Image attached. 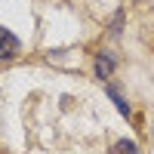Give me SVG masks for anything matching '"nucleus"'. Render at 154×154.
Wrapping results in <instances>:
<instances>
[{
    "label": "nucleus",
    "instance_id": "1",
    "mask_svg": "<svg viewBox=\"0 0 154 154\" xmlns=\"http://www.w3.org/2000/svg\"><path fill=\"white\" fill-rule=\"evenodd\" d=\"M19 53V40H16V34L6 31V28H0V59H12Z\"/></svg>",
    "mask_w": 154,
    "mask_h": 154
},
{
    "label": "nucleus",
    "instance_id": "2",
    "mask_svg": "<svg viewBox=\"0 0 154 154\" xmlns=\"http://www.w3.org/2000/svg\"><path fill=\"white\" fill-rule=\"evenodd\" d=\"M111 68H114V62H111L108 56H99V59H96V74H99V77H108Z\"/></svg>",
    "mask_w": 154,
    "mask_h": 154
},
{
    "label": "nucleus",
    "instance_id": "3",
    "mask_svg": "<svg viewBox=\"0 0 154 154\" xmlns=\"http://www.w3.org/2000/svg\"><path fill=\"white\" fill-rule=\"evenodd\" d=\"M108 96L114 99V105H117V111H120V114H130V105H126V102L117 96V89H114V86H108Z\"/></svg>",
    "mask_w": 154,
    "mask_h": 154
},
{
    "label": "nucleus",
    "instance_id": "4",
    "mask_svg": "<svg viewBox=\"0 0 154 154\" xmlns=\"http://www.w3.org/2000/svg\"><path fill=\"white\" fill-rule=\"evenodd\" d=\"M114 154H139V151H136L133 142H117L114 145Z\"/></svg>",
    "mask_w": 154,
    "mask_h": 154
}]
</instances>
